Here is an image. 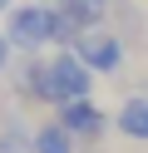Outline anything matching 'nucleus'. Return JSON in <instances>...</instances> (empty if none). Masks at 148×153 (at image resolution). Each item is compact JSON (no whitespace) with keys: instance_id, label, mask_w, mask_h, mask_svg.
<instances>
[{"instance_id":"f257e3e1","label":"nucleus","mask_w":148,"mask_h":153,"mask_svg":"<svg viewBox=\"0 0 148 153\" xmlns=\"http://www.w3.org/2000/svg\"><path fill=\"white\" fill-rule=\"evenodd\" d=\"M5 30H10V45H15V50H45V45L64 40V20H59V10H49V5H15Z\"/></svg>"},{"instance_id":"f03ea898","label":"nucleus","mask_w":148,"mask_h":153,"mask_svg":"<svg viewBox=\"0 0 148 153\" xmlns=\"http://www.w3.org/2000/svg\"><path fill=\"white\" fill-rule=\"evenodd\" d=\"M89 84H94V69H89L79 54H54V59H45V104L89 99Z\"/></svg>"},{"instance_id":"7ed1b4c3","label":"nucleus","mask_w":148,"mask_h":153,"mask_svg":"<svg viewBox=\"0 0 148 153\" xmlns=\"http://www.w3.org/2000/svg\"><path fill=\"white\" fill-rule=\"evenodd\" d=\"M74 54L89 64V69H99V74H118V69H123V45H118V35L104 30V25H94V30L79 35Z\"/></svg>"},{"instance_id":"20e7f679","label":"nucleus","mask_w":148,"mask_h":153,"mask_svg":"<svg viewBox=\"0 0 148 153\" xmlns=\"http://www.w3.org/2000/svg\"><path fill=\"white\" fill-rule=\"evenodd\" d=\"M59 123H64L74 138H104L109 119L94 99H74V104H59Z\"/></svg>"},{"instance_id":"39448f33","label":"nucleus","mask_w":148,"mask_h":153,"mask_svg":"<svg viewBox=\"0 0 148 153\" xmlns=\"http://www.w3.org/2000/svg\"><path fill=\"white\" fill-rule=\"evenodd\" d=\"M59 20H64V40H79L104 20V0H59Z\"/></svg>"},{"instance_id":"423d86ee","label":"nucleus","mask_w":148,"mask_h":153,"mask_svg":"<svg viewBox=\"0 0 148 153\" xmlns=\"http://www.w3.org/2000/svg\"><path fill=\"white\" fill-rule=\"evenodd\" d=\"M118 133L123 138H133V143H148V99H123V109H118Z\"/></svg>"},{"instance_id":"0eeeda50","label":"nucleus","mask_w":148,"mask_h":153,"mask_svg":"<svg viewBox=\"0 0 148 153\" xmlns=\"http://www.w3.org/2000/svg\"><path fill=\"white\" fill-rule=\"evenodd\" d=\"M30 148L35 153H74V133L64 128V123H39L35 133H30Z\"/></svg>"},{"instance_id":"6e6552de","label":"nucleus","mask_w":148,"mask_h":153,"mask_svg":"<svg viewBox=\"0 0 148 153\" xmlns=\"http://www.w3.org/2000/svg\"><path fill=\"white\" fill-rule=\"evenodd\" d=\"M15 143H25V128H20L15 119H10V123H5V133H0V153H20Z\"/></svg>"},{"instance_id":"1a4fd4ad","label":"nucleus","mask_w":148,"mask_h":153,"mask_svg":"<svg viewBox=\"0 0 148 153\" xmlns=\"http://www.w3.org/2000/svg\"><path fill=\"white\" fill-rule=\"evenodd\" d=\"M5 59H10V35H0V69H5Z\"/></svg>"},{"instance_id":"9d476101","label":"nucleus","mask_w":148,"mask_h":153,"mask_svg":"<svg viewBox=\"0 0 148 153\" xmlns=\"http://www.w3.org/2000/svg\"><path fill=\"white\" fill-rule=\"evenodd\" d=\"M10 10H15V5H10V0H0V15H10Z\"/></svg>"}]
</instances>
